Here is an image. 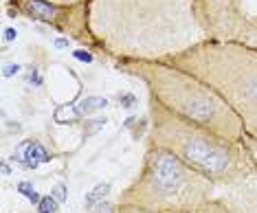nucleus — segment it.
<instances>
[{"mask_svg":"<svg viewBox=\"0 0 257 213\" xmlns=\"http://www.w3.org/2000/svg\"><path fill=\"white\" fill-rule=\"evenodd\" d=\"M198 0H88L92 44L114 60L165 62L209 40Z\"/></svg>","mask_w":257,"mask_h":213,"instance_id":"nucleus-1","label":"nucleus"},{"mask_svg":"<svg viewBox=\"0 0 257 213\" xmlns=\"http://www.w3.org/2000/svg\"><path fill=\"white\" fill-rule=\"evenodd\" d=\"M148 145L172 152L220 189L235 185L257 171V165L244 141H229L198 123L187 121L167 110L154 97H148Z\"/></svg>","mask_w":257,"mask_h":213,"instance_id":"nucleus-2","label":"nucleus"},{"mask_svg":"<svg viewBox=\"0 0 257 213\" xmlns=\"http://www.w3.org/2000/svg\"><path fill=\"white\" fill-rule=\"evenodd\" d=\"M116 66L134 79L143 81L150 97H154L174 115L198 123L229 141L246 139L244 123L231 105L191 73L167 62L148 60H116Z\"/></svg>","mask_w":257,"mask_h":213,"instance_id":"nucleus-3","label":"nucleus"},{"mask_svg":"<svg viewBox=\"0 0 257 213\" xmlns=\"http://www.w3.org/2000/svg\"><path fill=\"white\" fill-rule=\"evenodd\" d=\"M165 62L213 88L242 119L246 137L257 141V49L204 40Z\"/></svg>","mask_w":257,"mask_h":213,"instance_id":"nucleus-4","label":"nucleus"},{"mask_svg":"<svg viewBox=\"0 0 257 213\" xmlns=\"http://www.w3.org/2000/svg\"><path fill=\"white\" fill-rule=\"evenodd\" d=\"M218 193V185L185 165L172 152L148 145L141 171L132 185L121 191L116 202L152 213H194Z\"/></svg>","mask_w":257,"mask_h":213,"instance_id":"nucleus-5","label":"nucleus"},{"mask_svg":"<svg viewBox=\"0 0 257 213\" xmlns=\"http://www.w3.org/2000/svg\"><path fill=\"white\" fill-rule=\"evenodd\" d=\"M196 9L209 40L257 49V0H198Z\"/></svg>","mask_w":257,"mask_h":213,"instance_id":"nucleus-6","label":"nucleus"},{"mask_svg":"<svg viewBox=\"0 0 257 213\" xmlns=\"http://www.w3.org/2000/svg\"><path fill=\"white\" fill-rule=\"evenodd\" d=\"M218 196L231 206L233 213H257V171L235 185L220 189Z\"/></svg>","mask_w":257,"mask_h":213,"instance_id":"nucleus-7","label":"nucleus"},{"mask_svg":"<svg viewBox=\"0 0 257 213\" xmlns=\"http://www.w3.org/2000/svg\"><path fill=\"white\" fill-rule=\"evenodd\" d=\"M11 161L22 165L25 169H38L42 163L53 161V154H51V150L44 143H40L36 139H29V141H22V143L16 145Z\"/></svg>","mask_w":257,"mask_h":213,"instance_id":"nucleus-8","label":"nucleus"},{"mask_svg":"<svg viewBox=\"0 0 257 213\" xmlns=\"http://www.w3.org/2000/svg\"><path fill=\"white\" fill-rule=\"evenodd\" d=\"M110 191V185L108 182H101V185H97L95 189H90L88 193H86V200H84V204H86V209L92 211L95 206H99L106 200V193Z\"/></svg>","mask_w":257,"mask_h":213,"instance_id":"nucleus-9","label":"nucleus"},{"mask_svg":"<svg viewBox=\"0 0 257 213\" xmlns=\"http://www.w3.org/2000/svg\"><path fill=\"white\" fill-rule=\"evenodd\" d=\"M60 204L62 202L57 198H53V196H42L36 206H38V213H57L60 211Z\"/></svg>","mask_w":257,"mask_h":213,"instance_id":"nucleus-10","label":"nucleus"},{"mask_svg":"<svg viewBox=\"0 0 257 213\" xmlns=\"http://www.w3.org/2000/svg\"><path fill=\"white\" fill-rule=\"evenodd\" d=\"M18 191H20L25 198H29V202H33V204H38L40 198H42V196H40V193L36 191V187H33L29 180H22V182H20V185H18Z\"/></svg>","mask_w":257,"mask_h":213,"instance_id":"nucleus-11","label":"nucleus"},{"mask_svg":"<svg viewBox=\"0 0 257 213\" xmlns=\"http://www.w3.org/2000/svg\"><path fill=\"white\" fill-rule=\"evenodd\" d=\"M90 213H119V204L116 202H108V200H103L99 206H95Z\"/></svg>","mask_w":257,"mask_h":213,"instance_id":"nucleus-12","label":"nucleus"},{"mask_svg":"<svg viewBox=\"0 0 257 213\" xmlns=\"http://www.w3.org/2000/svg\"><path fill=\"white\" fill-rule=\"evenodd\" d=\"M51 196L57 198L60 202H64V200H66V187H64V182H57V185L51 189Z\"/></svg>","mask_w":257,"mask_h":213,"instance_id":"nucleus-13","label":"nucleus"},{"mask_svg":"<svg viewBox=\"0 0 257 213\" xmlns=\"http://www.w3.org/2000/svg\"><path fill=\"white\" fill-rule=\"evenodd\" d=\"M73 57H75V60H79V62H86V64H90L92 60H95V57H92L88 51H84V49H75Z\"/></svg>","mask_w":257,"mask_h":213,"instance_id":"nucleus-14","label":"nucleus"},{"mask_svg":"<svg viewBox=\"0 0 257 213\" xmlns=\"http://www.w3.org/2000/svg\"><path fill=\"white\" fill-rule=\"evenodd\" d=\"M53 5H60V7H77V5H86L88 0H49Z\"/></svg>","mask_w":257,"mask_h":213,"instance_id":"nucleus-15","label":"nucleus"},{"mask_svg":"<svg viewBox=\"0 0 257 213\" xmlns=\"http://www.w3.org/2000/svg\"><path fill=\"white\" fill-rule=\"evenodd\" d=\"M116 204H119V202H116ZM119 213H152V211L139 209V206H132V204H119Z\"/></svg>","mask_w":257,"mask_h":213,"instance_id":"nucleus-16","label":"nucleus"},{"mask_svg":"<svg viewBox=\"0 0 257 213\" xmlns=\"http://www.w3.org/2000/svg\"><path fill=\"white\" fill-rule=\"evenodd\" d=\"M14 73H16V66H7V68L3 70V75H5V77H11Z\"/></svg>","mask_w":257,"mask_h":213,"instance_id":"nucleus-17","label":"nucleus"},{"mask_svg":"<svg viewBox=\"0 0 257 213\" xmlns=\"http://www.w3.org/2000/svg\"><path fill=\"white\" fill-rule=\"evenodd\" d=\"M5 35H7V40H14L16 38V31H14V29H5Z\"/></svg>","mask_w":257,"mask_h":213,"instance_id":"nucleus-18","label":"nucleus"},{"mask_svg":"<svg viewBox=\"0 0 257 213\" xmlns=\"http://www.w3.org/2000/svg\"><path fill=\"white\" fill-rule=\"evenodd\" d=\"M11 174V169H9V165H5L3 163V176H9Z\"/></svg>","mask_w":257,"mask_h":213,"instance_id":"nucleus-19","label":"nucleus"}]
</instances>
